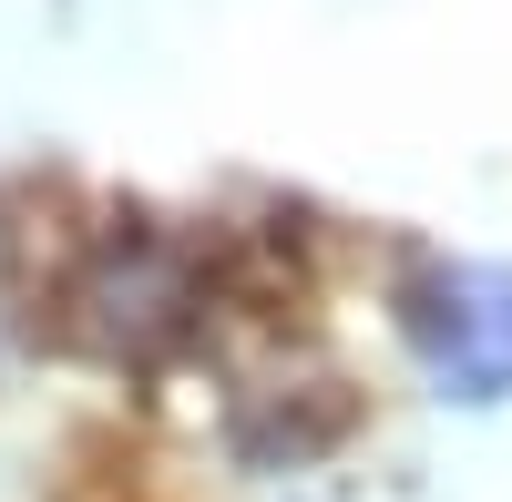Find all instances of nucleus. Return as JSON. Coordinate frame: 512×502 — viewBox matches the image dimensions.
Listing matches in <instances>:
<instances>
[{"label":"nucleus","mask_w":512,"mask_h":502,"mask_svg":"<svg viewBox=\"0 0 512 502\" xmlns=\"http://www.w3.org/2000/svg\"><path fill=\"white\" fill-rule=\"evenodd\" d=\"M216 318V267H205L195 236L164 226H113L82 246V267L62 277V328L72 349H93L113 369H164L205 339Z\"/></svg>","instance_id":"nucleus-1"},{"label":"nucleus","mask_w":512,"mask_h":502,"mask_svg":"<svg viewBox=\"0 0 512 502\" xmlns=\"http://www.w3.org/2000/svg\"><path fill=\"white\" fill-rule=\"evenodd\" d=\"M21 308H31V277H21V226L0 216V339H21Z\"/></svg>","instance_id":"nucleus-3"},{"label":"nucleus","mask_w":512,"mask_h":502,"mask_svg":"<svg viewBox=\"0 0 512 502\" xmlns=\"http://www.w3.org/2000/svg\"><path fill=\"white\" fill-rule=\"evenodd\" d=\"M390 318L420 359V380L461 410L512 400V267L502 257H410Z\"/></svg>","instance_id":"nucleus-2"}]
</instances>
